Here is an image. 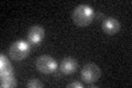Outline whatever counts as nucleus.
<instances>
[{
	"mask_svg": "<svg viewBox=\"0 0 132 88\" xmlns=\"http://www.w3.org/2000/svg\"><path fill=\"white\" fill-rule=\"evenodd\" d=\"M77 60L74 57H65L60 64L61 72L65 75H71L77 69Z\"/></svg>",
	"mask_w": 132,
	"mask_h": 88,
	"instance_id": "7",
	"label": "nucleus"
},
{
	"mask_svg": "<svg viewBox=\"0 0 132 88\" xmlns=\"http://www.w3.org/2000/svg\"><path fill=\"white\" fill-rule=\"evenodd\" d=\"M80 76L82 82H85L86 84H94L100 78L101 69L98 65L94 64V63H88L82 67Z\"/></svg>",
	"mask_w": 132,
	"mask_h": 88,
	"instance_id": "3",
	"label": "nucleus"
},
{
	"mask_svg": "<svg viewBox=\"0 0 132 88\" xmlns=\"http://www.w3.org/2000/svg\"><path fill=\"white\" fill-rule=\"evenodd\" d=\"M101 28L107 34L113 35L118 33L121 29V23L116 18H106L101 23Z\"/></svg>",
	"mask_w": 132,
	"mask_h": 88,
	"instance_id": "6",
	"label": "nucleus"
},
{
	"mask_svg": "<svg viewBox=\"0 0 132 88\" xmlns=\"http://www.w3.org/2000/svg\"><path fill=\"white\" fill-rule=\"evenodd\" d=\"M16 81L12 76H5L1 82V87H15Z\"/></svg>",
	"mask_w": 132,
	"mask_h": 88,
	"instance_id": "8",
	"label": "nucleus"
},
{
	"mask_svg": "<svg viewBox=\"0 0 132 88\" xmlns=\"http://www.w3.org/2000/svg\"><path fill=\"white\" fill-rule=\"evenodd\" d=\"M31 51V44L27 41L19 40L11 44L9 49V55L14 61H22L27 58Z\"/></svg>",
	"mask_w": 132,
	"mask_h": 88,
	"instance_id": "2",
	"label": "nucleus"
},
{
	"mask_svg": "<svg viewBox=\"0 0 132 88\" xmlns=\"http://www.w3.org/2000/svg\"><path fill=\"white\" fill-rule=\"evenodd\" d=\"M27 87L28 88H42L44 87V84L40 79L32 78V79H29V82L27 83Z\"/></svg>",
	"mask_w": 132,
	"mask_h": 88,
	"instance_id": "9",
	"label": "nucleus"
},
{
	"mask_svg": "<svg viewBox=\"0 0 132 88\" xmlns=\"http://www.w3.org/2000/svg\"><path fill=\"white\" fill-rule=\"evenodd\" d=\"M67 88H82V84L79 82H73L67 85Z\"/></svg>",
	"mask_w": 132,
	"mask_h": 88,
	"instance_id": "10",
	"label": "nucleus"
},
{
	"mask_svg": "<svg viewBox=\"0 0 132 88\" xmlns=\"http://www.w3.org/2000/svg\"><path fill=\"white\" fill-rule=\"evenodd\" d=\"M36 69L42 74H52L57 69V62L50 55H41L35 61Z\"/></svg>",
	"mask_w": 132,
	"mask_h": 88,
	"instance_id": "4",
	"label": "nucleus"
},
{
	"mask_svg": "<svg viewBox=\"0 0 132 88\" xmlns=\"http://www.w3.org/2000/svg\"><path fill=\"white\" fill-rule=\"evenodd\" d=\"M73 21L77 27L84 28L93 22L95 18L94 9L88 5H79L73 11Z\"/></svg>",
	"mask_w": 132,
	"mask_h": 88,
	"instance_id": "1",
	"label": "nucleus"
},
{
	"mask_svg": "<svg viewBox=\"0 0 132 88\" xmlns=\"http://www.w3.org/2000/svg\"><path fill=\"white\" fill-rule=\"evenodd\" d=\"M45 31L44 28L40 24H34L28 30V42L31 45H39L44 39Z\"/></svg>",
	"mask_w": 132,
	"mask_h": 88,
	"instance_id": "5",
	"label": "nucleus"
}]
</instances>
